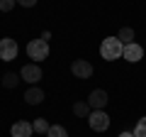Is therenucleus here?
Segmentation results:
<instances>
[{"label": "nucleus", "instance_id": "f257e3e1", "mask_svg": "<svg viewBox=\"0 0 146 137\" xmlns=\"http://www.w3.org/2000/svg\"><path fill=\"white\" fill-rule=\"evenodd\" d=\"M122 49H124V44H122L117 37H107V39H102V44H100V54H102L105 61H115V59H119L122 56Z\"/></svg>", "mask_w": 146, "mask_h": 137}, {"label": "nucleus", "instance_id": "f03ea898", "mask_svg": "<svg viewBox=\"0 0 146 137\" xmlns=\"http://www.w3.org/2000/svg\"><path fill=\"white\" fill-rule=\"evenodd\" d=\"M27 54H29V59H34V61L46 59L49 56V42H44V39H32V42L27 44Z\"/></svg>", "mask_w": 146, "mask_h": 137}, {"label": "nucleus", "instance_id": "7ed1b4c3", "mask_svg": "<svg viewBox=\"0 0 146 137\" xmlns=\"http://www.w3.org/2000/svg\"><path fill=\"white\" fill-rule=\"evenodd\" d=\"M88 125L93 127L95 132H105L110 127V115L105 110H90V115H88Z\"/></svg>", "mask_w": 146, "mask_h": 137}, {"label": "nucleus", "instance_id": "20e7f679", "mask_svg": "<svg viewBox=\"0 0 146 137\" xmlns=\"http://www.w3.org/2000/svg\"><path fill=\"white\" fill-rule=\"evenodd\" d=\"M0 59H3V61L17 59V42L12 37H3L0 39Z\"/></svg>", "mask_w": 146, "mask_h": 137}, {"label": "nucleus", "instance_id": "39448f33", "mask_svg": "<svg viewBox=\"0 0 146 137\" xmlns=\"http://www.w3.org/2000/svg\"><path fill=\"white\" fill-rule=\"evenodd\" d=\"M71 71L76 79H90L93 76V64L85 61V59H76V61L71 64Z\"/></svg>", "mask_w": 146, "mask_h": 137}, {"label": "nucleus", "instance_id": "423d86ee", "mask_svg": "<svg viewBox=\"0 0 146 137\" xmlns=\"http://www.w3.org/2000/svg\"><path fill=\"white\" fill-rule=\"evenodd\" d=\"M20 79L34 86L36 81L42 79V68L36 66V64H25V66H22V71H20Z\"/></svg>", "mask_w": 146, "mask_h": 137}, {"label": "nucleus", "instance_id": "0eeeda50", "mask_svg": "<svg viewBox=\"0 0 146 137\" xmlns=\"http://www.w3.org/2000/svg\"><path fill=\"white\" fill-rule=\"evenodd\" d=\"M107 100H110V98H107V93H105L102 88H95L93 93L88 95V105L93 108V110H102V108L107 105Z\"/></svg>", "mask_w": 146, "mask_h": 137}, {"label": "nucleus", "instance_id": "6e6552de", "mask_svg": "<svg viewBox=\"0 0 146 137\" xmlns=\"http://www.w3.org/2000/svg\"><path fill=\"white\" fill-rule=\"evenodd\" d=\"M122 56H124L127 61L136 64V61H141V56H144V49H141L136 42H131V44H124V49H122Z\"/></svg>", "mask_w": 146, "mask_h": 137}, {"label": "nucleus", "instance_id": "1a4fd4ad", "mask_svg": "<svg viewBox=\"0 0 146 137\" xmlns=\"http://www.w3.org/2000/svg\"><path fill=\"white\" fill-rule=\"evenodd\" d=\"M32 122H27V120H17L15 125L10 127V135L12 137H32Z\"/></svg>", "mask_w": 146, "mask_h": 137}, {"label": "nucleus", "instance_id": "9d476101", "mask_svg": "<svg viewBox=\"0 0 146 137\" xmlns=\"http://www.w3.org/2000/svg\"><path fill=\"white\" fill-rule=\"evenodd\" d=\"M25 100L29 103V105H39V103L44 100V91H42V88H36V86H32V88L25 93Z\"/></svg>", "mask_w": 146, "mask_h": 137}, {"label": "nucleus", "instance_id": "9b49d317", "mask_svg": "<svg viewBox=\"0 0 146 137\" xmlns=\"http://www.w3.org/2000/svg\"><path fill=\"white\" fill-rule=\"evenodd\" d=\"M90 110H93V108L88 105V100H80V103H73V115H78V118H88L90 115Z\"/></svg>", "mask_w": 146, "mask_h": 137}, {"label": "nucleus", "instance_id": "f8f14e48", "mask_svg": "<svg viewBox=\"0 0 146 137\" xmlns=\"http://www.w3.org/2000/svg\"><path fill=\"white\" fill-rule=\"evenodd\" d=\"M117 39H119L122 44H131L134 42V30H131V27H122L119 34H117Z\"/></svg>", "mask_w": 146, "mask_h": 137}, {"label": "nucleus", "instance_id": "ddd939ff", "mask_svg": "<svg viewBox=\"0 0 146 137\" xmlns=\"http://www.w3.org/2000/svg\"><path fill=\"white\" fill-rule=\"evenodd\" d=\"M49 127H51V125H49V122L44 120V118H36V120H34V125H32V130H34V132H39V135H46V132H49Z\"/></svg>", "mask_w": 146, "mask_h": 137}, {"label": "nucleus", "instance_id": "4468645a", "mask_svg": "<svg viewBox=\"0 0 146 137\" xmlns=\"http://www.w3.org/2000/svg\"><path fill=\"white\" fill-rule=\"evenodd\" d=\"M20 76H15V74H5L3 76V86H5V88H17V83H20Z\"/></svg>", "mask_w": 146, "mask_h": 137}, {"label": "nucleus", "instance_id": "2eb2a0df", "mask_svg": "<svg viewBox=\"0 0 146 137\" xmlns=\"http://www.w3.org/2000/svg\"><path fill=\"white\" fill-rule=\"evenodd\" d=\"M46 137H68V132H66V127H61V125H51L49 132H46Z\"/></svg>", "mask_w": 146, "mask_h": 137}, {"label": "nucleus", "instance_id": "dca6fc26", "mask_svg": "<svg viewBox=\"0 0 146 137\" xmlns=\"http://www.w3.org/2000/svg\"><path fill=\"white\" fill-rule=\"evenodd\" d=\"M131 135H134V137H146V118H141V120L136 122V127H134Z\"/></svg>", "mask_w": 146, "mask_h": 137}, {"label": "nucleus", "instance_id": "f3484780", "mask_svg": "<svg viewBox=\"0 0 146 137\" xmlns=\"http://www.w3.org/2000/svg\"><path fill=\"white\" fill-rule=\"evenodd\" d=\"M17 0H0V12H10Z\"/></svg>", "mask_w": 146, "mask_h": 137}, {"label": "nucleus", "instance_id": "a211bd4d", "mask_svg": "<svg viewBox=\"0 0 146 137\" xmlns=\"http://www.w3.org/2000/svg\"><path fill=\"white\" fill-rule=\"evenodd\" d=\"M17 3H20L22 7H34L36 5V0H17Z\"/></svg>", "mask_w": 146, "mask_h": 137}, {"label": "nucleus", "instance_id": "6ab92c4d", "mask_svg": "<svg viewBox=\"0 0 146 137\" xmlns=\"http://www.w3.org/2000/svg\"><path fill=\"white\" fill-rule=\"evenodd\" d=\"M119 137H134V135H131V132H122Z\"/></svg>", "mask_w": 146, "mask_h": 137}]
</instances>
